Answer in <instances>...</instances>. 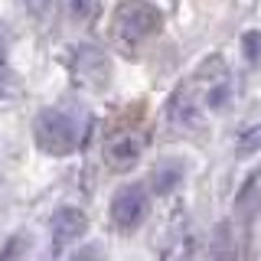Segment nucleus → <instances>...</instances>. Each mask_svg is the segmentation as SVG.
Returning a JSON list of instances; mask_svg holds the SVG:
<instances>
[{
  "label": "nucleus",
  "mask_w": 261,
  "mask_h": 261,
  "mask_svg": "<svg viewBox=\"0 0 261 261\" xmlns=\"http://www.w3.org/2000/svg\"><path fill=\"white\" fill-rule=\"evenodd\" d=\"M0 62H7V46H4V39H0Z\"/></svg>",
  "instance_id": "nucleus-13"
},
{
  "label": "nucleus",
  "mask_w": 261,
  "mask_h": 261,
  "mask_svg": "<svg viewBox=\"0 0 261 261\" xmlns=\"http://www.w3.org/2000/svg\"><path fill=\"white\" fill-rule=\"evenodd\" d=\"M225 101H228V82H222L219 88L209 92V105H212V108H225Z\"/></svg>",
  "instance_id": "nucleus-11"
},
{
  "label": "nucleus",
  "mask_w": 261,
  "mask_h": 261,
  "mask_svg": "<svg viewBox=\"0 0 261 261\" xmlns=\"http://www.w3.org/2000/svg\"><path fill=\"white\" fill-rule=\"evenodd\" d=\"M33 137H36V147L49 157H69L82 144V127L69 111L43 108L33 121Z\"/></svg>",
  "instance_id": "nucleus-1"
},
{
  "label": "nucleus",
  "mask_w": 261,
  "mask_h": 261,
  "mask_svg": "<svg viewBox=\"0 0 261 261\" xmlns=\"http://www.w3.org/2000/svg\"><path fill=\"white\" fill-rule=\"evenodd\" d=\"M163 16L150 0H121L114 7V30L127 46H137L144 39H150L160 30Z\"/></svg>",
  "instance_id": "nucleus-2"
},
{
  "label": "nucleus",
  "mask_w": 261,
  "mask_h": 261,
  "mask_svg": "<svg viewBox=\"0 0 261 261\" xmlns=\"http://www.w3.org/2000/svg\"><path fill=\"white\" fill-rule=\"evenodd\" d=\"M16 95H20V82H16L10 65L0 62V98H16Z\"/></svg>",
  "instance_id": "nucleus-9"
},
{
  "label": "nucleus",
  "mask_w": 261,
  "mask_h": 261,
  "mask_svg": "<svg viewBox=\"0 0 261 261\" xmlns=\"http://www.w3.org/2000/svg\"><path fill=\"white\" fill-rule=\"evenodd\" d=\"M235 150H239V157H251V153L261 150V121H255L251 127H245L239 134V144H235Z\"/></svg>",
  "instance_id": "nucleus-8"
},
{
  "label": "nucleus",
  "mask_w": 261,
  "mask_h": 261,
  "mask_svg": "<svg viewBox=\"0 0 261 261\" xmlns=\"http://www.w3.org/2000/svg\"><path fill=\"white\" fill-rule=\"evenodd\" d=\"M167 121H170V127H176V130H190V127H199L202 124L199 108L193 105V98L186 95L183 88L170 95V101H167Z\"/></svg>",
  "instance_id": "nucleus-6"
},
{
  "label": "nucleus",
  "mask_w": 261,
  "mask_h": 261,
  "mask_svg": "<svg viewBox=\"0 0 261 261\" xmlns=\"http://www.w3.org/2000/svg\"><path fill=\"white\" fill-rule=\"evenodd\" d=\"M144 153V137L141 134H118L111 137L108 147H105V163L114 173H127Z\"/></svg>",
  "instance_id": "nucleus-5"
},
{
  "label": "nucleus",
  "mask_w": 261,
  "mask_h": 261,
  "mask_svg": "<svg viewBox=\"0 0 261 261\" xmlns=\"http://www.w3.org/2000/svg\"><path fill=\"white\" fill-rule=\"evenodd\" d=\"M88 228V219L82 216V209L75 206H59L53 216V222H49V232H53V248L62 251L69 248V245H75L82 235H85Z\"/></svg>",
  "instance_id": "nucleus-4"
},
{
  "label": "nucleus",
  "mask_w": 261,
  "mask_h": 261,
  "mask_svg": "<svg viewBox=\"0 0 261 261\" xmlns=\"http://www.w3.org/2000/svg\"><path fill=\"white\" fill-rule=\"evenodd\" d=\"M179 179H183V167L179 163H163L157 173H153V193H160V196L173 193Z\"/></svg>",
  "instance_id": "nucleus-7"
},
{
  "label": "nucleus",
  "mask_w": 261,
  "mask_h": 261,
  "mask_svg": "<svg viewBox=\"0 0 261 261\" xmlns=\"http://www.w3.org/2000/svg\"><path fill=\"white\" fill-rule=\"evenodd\" d=\"M147 209H150V196H147V190L141 183H127V186H121V190L111 196L108 216H111L114 228L134 232V228L147 219Z\"/></svg>",
  "instance_id": "nucleus-3"
},
{
  "label": "nucleus",
  "mask_w": 261,
  "mask_h": 261,
  "mask_svg": "<svg viewBox=\"0 0 261 261\" xmlns=\"http://www.w3.org/2000/svg\"><path fill=\"white\" fill-rule=\"evenodd\" d=\"M245 46H248V59L255 62L258 59V49H261V36H258V33H248V36H245Z\"/></svg>",
  "instance_id": "nucleus-12"
},
{
  "label": "nucleus",
  "mask_w": 261,
  "mask_h": 261,
  "mask_svg": "<svg viewBox=\"0 0 261 261\" xmlns=\"http://www.w3.org/2000/svg\"><path fill=\"white\" fill-rule=\"evenodd\" d=\"M65 4H69L72 16H79V20H92L98 13V0H65Z\"/></svg>",
  "instance_id": "nucleus-10"
}]
</instances>
